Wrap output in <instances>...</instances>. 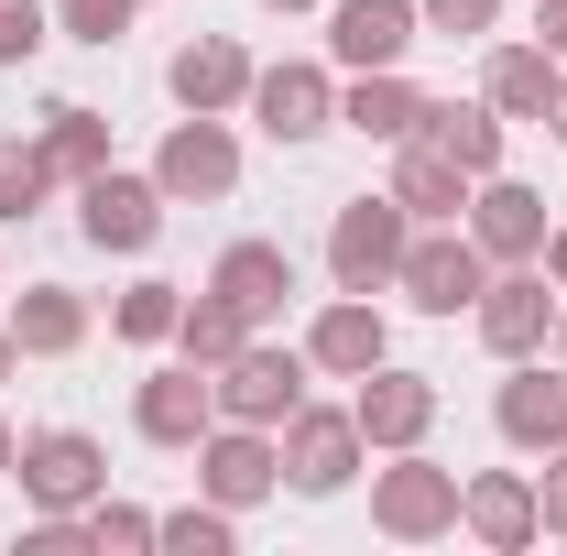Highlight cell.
I'll return each instance as SVG.
<instances>
[{
  "label": "cell",
  "instance_id": "d6a6232c",
  "mask_svg": "<svg viewBox=\"0 0 567 556\" xmlns=\"http://www.w3.org/2000/svg\"><path fill=\"white\" fill-rule=\"evenodd\" d=\"M44 55V0H0V66H33Z\"/></svg>",
  "mask_w": 567,
  "mask_h": 556
},
{
  "label": "cell",
  "instance_id": "2e32d148",
  "mask_svg": "<svg viewBox=\"0 0 567 556\" xmlns=\"http://www.w3.org/2000/svg\"><path fill=\"white\" fill-rule=\"evenodd\" d=\"M425 33V11L415 0H339L328 11V55L350 76H371V66H404V44Z\"/></svg>",
  "mask_w": 567,
  "mask_h": 556
},
{
  "label": "cell",
  "instance_id": "ab89813d",
  "mask_svg": "<svg viewBox=\"0 0 567 556\" xmlns=\"http://www.w3.org/2000/svg\"><path fill=\"white\" fill-rule=\"evenodd\" d=\"M11 371H22V349H11V328H0V382H11Z\"/></svg>",
  "mask_w": 567,
  "mask_h": 556
},
{
  "label": "cell",
  "instance_id": "d6986e66",
  "mask_svg": "<svg viewBox=\"0 0 567 556\" xmlns=\"http://www.w3.org/2000/svg\"><path fill=\"white\" fill-rule=\"evenodd\" d=\"M502 132H513V121H502L492 99H425V121H415V142H436L470 186H481V175H502Z\"/></svg>",
  "mask_w": 567,
  "mask_h": 556
},
{
  "label": "cell",
  "instance_id": "8992f818",
  "mask_svg": "<svg viewBox=\"0 0 567 556\" xmlns=\"http://www.w3.org/2000/svg\"><path fill=\"white\" fill-rule=\"evenodd\" d=\"M153 186H164L175 208H218V197L240 186V142H229V121H218V110H186V121L164 132V153H153Z\"/></svg>",
  "mask_w": 567,
  "mask_h": 556
},
{
  "label": "cell",
  "instance_id": "8d00e7d4",
  "mask_svg": "<svg viewBox=\"0 0 567 556\" xmlns=\"http://www.w3.org/2000/svg\"><path fill=\"white\" fill-rule=\"evenodd\" d=\"M535 262H546V284L567 295V229H546V251H535Z\"/></svg>",
  "mask_w": 567,
  "mask_h": 556
},
{
  "label": "cell",
  "instance_id": "7402d4cb",
  "mask_svg": "<svg viewBox=\"0 0 567 556\" xmlns=\"http://www.w3.org/2000/svg\"><path fill=\"white\" fill-rule=\"evenodd\" d=\"M208 284L251 317V328H262V317H284V295H295V251H284V240H229Z\"/></svg>",
  "mask_w": 567,
  "mask_h": 556
},
{
  "label": "cell",
  "instance_id": "f546056e",
  "mask_svg": "<svg viewBox=\"0 0 567 556\" xmlns=\"http://www.w3.org/2000/svg\"><path fill=\"white\" fill-rule=\"evenodd\" d=\"M153 546H175V556H229V546H240V524H229V502H186V513H164V524H153Z\"/></svg>",
  "mask_w": 567,
  "mask_h": 556
},
{
  "label": "cell",
  "instance_id": "60d3db41",
  "mask_svg": "<svg viewBox=\"0 0 567 556\" xmlns=\"http://www.w3.org/2000/svg\"><path fill=\"white\" fill-rule=\"evenodd\" d=\"M262 11H306V0H262Z\"/></svg>",
  "mask_w": 567,
  "mask_h": 556
},
{
  "label": "cell",
  "instance_id": "74e56055",
  "mask_svg": "<svg viewBox=\"0 0 567 556\" xmlns=\"http://www.w3.org/2000/svg\"><path fill=\"white\" fill-rule=\"evenodd\" d=\"M535 132H557V142H567V76H557V99H546V121H535Z\"/></svg>",
  "mask_w": 567,
  "mask_h": 556
},
{
  "label": "cell",
  "instance_id": "f1b7e54d",
  "mask_svg": "<svg viewBox=\"0 0 567 556\" xmlns=\"http://www.w3.org/2000/svg\"><path fill=\"white\" fill-rule=\"evenodd\" d=\"M55 197V164H44V142H0V229L11 218H33Z\"/></svg>",
  "mask_w": 567,
  "mask_h": 556
},
{
  "label": "cell",
  "instance_id": "9c48e42d",
  "mask_svg": "<svg viewBox=\"0 0 567 556\" xmlns=\"http://www.w3.org/2000/svg\"><path fill=\"white\" fill-rule=\"evenodd\" d=\"M306 349H262V339H240L229 360H218V415H240V425H284L295 404H306Z\"/></svg>",
  "mask_w": 567,
  "mask_h": 556
},
{
  "label": "cell",
  "instance_id": "5bb4252c",
  "mask_svg": "<svg viewBox=\"0 0 567 556\" xmlns=\"http://www.w3.org/2000/svg\"><path fill=\"white\" fill-rule=\"evenodd\" d=\"M350 415H360V447H382V459H393V447H425V425H436V382L382 360V371H360Z\"/></svg>",
  "mask_w": 567,
  "mask_h": 556
},
{
  "label": "cell",
  "instance_id": "277c9868",
  "mask_svg": "<svg viewBox=\"0 0 567 556\" xmlns=\"http://www.w3.org/2000/svg\"><path fill=\"white\" fill-rule=\"evenodd\" d=\"M274 436H284V481L306 491V502L350 491V481H360V459H371V447H360V415H350V404H295Z\"/></svg>",
  "mask_w": 567,
  "mask_h": 556
},
{
  "label": "cell",
  "instance_id": "cb8c5ba5",
  "mask_svg": "<svg viewBox=\"0 0 567 556\" xmlns=\"http://www.w3.org/2000/svg\"><path fill=\"white\" fill-rule=\"evenodd\" d=\"M557 55L546 44H492V66H481V99H492L502 121H546V99H557Z\"/></svg>",
  "mask_w": 567,
  "mask_h": 556
},
{
  "label": "cell",
  "instance_id": "e0dca14e",
  "mask_svg": "<svg viewBox=\"0 0 567 556\" xmlns=\"http://www.w3.org/2000/svg\"><path fill=\"white\" fill-rule=\"evenodd\" d=\"M546 229H557V218H546L535 186H513V175H481V186H470V240H481L492 262H535Z\"/></svg>",
  "mask_w": 567,
  "mask_h": 556
},
{
  "label": "cell",
  "instance_id": "d4e9b609",
  "mask_svg": "<svg viewBox=\"0 0 567 556\" xmlns=\"http://www.w3.org/2000/svg\"><path fill=\"white\" fill-rule=\"evenodd\" d=\"M76 339H87V295H76V284H33V295L11 306V349H22V360H66Z\"/></svg>",
  "mask_w": 567,
  "mask_h": 556
},
{
  "label": "cell",
  "instance_id": "484cf974",
  "mask_svg": "<svg viewBox=\"0 0 567 556\" xmlns=\"http://www.w3.org/2000/svg\"><path fill=\"white\" fill-rule=\"evenodd\" d=\"M44 164H55V186H87V175H99V164H110V121H99V110H87V99H55V110H44Z\"/></svg>",
  "mask_w": 567,
  "mask_h": 556
},
{
  "label": "cell",
  "instance_id": "4fadbf2b",
  "mask_svg": "<svg viewBox=\"0 0 567 556\" xmlns=\"http://www.w3.org/2000/svg\"><path fill=\"white\" fill-rule=\"evenodd\" d=\"M132 425L153 436V447H197V436L218 425V371H197V360H175V371H142Z\"/></svg>",
  "mask_w": 567,
  "mask_h": 556
},
{
  "label": "cell",
  "instance_id": "9a60e30c",
  "mask_svg": "<svg viewBox=\"0 0 567 556\" xmlns=\"http://www.w3.org/2000/svg\"><path fill=\"white\" fill-rule=\"evenodd\" d=\"M458 535L492 556H524L546 535V513H535V481L524 470H481V481H458Z\"/></svg>",
  "mask_w": 567,
  "mask_h": 556
},
{
  "label": "cell",
  "instance_id": "44dd1931",
  "mask_svg": "<svg viewBox=\"0 0 567 556\" xmlns=\"http://www.w3.org/2000/svg\"><path fill=\"white\" fill-rule=\"evenodd\" d=\"M393 208L415 218V229H447V218L470 208V175H458L436 142H393Z\"/></svg>",
  "mask_w": 567,
  "mask_h": 556
},
{
  "label": "cell",
  "instance_id": "83f0119b",
  "mask_svg": "<svg viewBox=\"0 0 567 556\" xmlns=\"http://www.w3.org/2000/svg\"><path fill=\"white\" fill-rule=\"evenodd\" d=\"M175 306H186V284H164V274H153V284H132V295L110 306V328H121L132 349H164V339H175Z\"/></svg>",
  "mask_w": 567,
  "mask_h": 556
},
{
  "label": "cell",
  "instance_id": "30bf717a",
  "mask_svg": "<svg viewBox=\"0 0 567 556\" xmlns=\"http://www.w3.org/2000/svg\"><path fill=\"white\" fill-rule=\"evenodd\" d=\"M164 208H175V197H164L153 175H121V164H99V175L76 186V229H87L99 251H153V240H164Z\"/></svg>",
  "mask_w": 567,
  "mask_h": 556
},
{
  "label": "cell",
  "instance_id": "3957f363",
  "mask_svg": "<svg viewBox=\"0 0 567 556\" xmlns=\"http://www.w3.org/2000/svg\"><path fill=\"white\" fill-rule=\"evenodd\" d=\"M393 284H404V306H425V317H470L481 284H492V251L447 218V229H415V240H404V274Z\"/></svg>",
  "mask_w": 567,
  "mask_h": 556
},
{
  "label": "cell",
  "instance_id": "52a82bcc",
  "mask_svg": "<svg viewBox=\"0 0 567 556\" xmlns=\"http://www.w3.org/2000/svg\"><path fill=\"white\" fill-rule=\"evenodd\" d=\"M110 491V447L99 436H76V425H33L22 436V502L33 513H87Z\"/></svg>",
  "mask_w": 567,
  "mask_h": 556
},
{
  "label": "cell",
  "instance_id": "ffe728a7",
  "mask_svg": "<svg viewBox=\"0 0 567 556\" xmlns=\"http://www.w3.org/2000/svg\"><path fill=\"white\" fill-rule=\"evenodd\" d=\"M164 87H175V110H218V121H229V110L251 99V55H240L229 33H197V44L164 66Z\"/></svg>",
  "mask_w": 567,
  "mask_h": 556
},
{
  "label": "cell",
  "instance_id": "4316f807",
  "mask_svg": "<svg viewBox=\"0 0 567 556\" xmlns=\"http://www.w3.org/2000/svg\"><path fill=\"white\" fill-rule=\"evenodd\" d=\"M251 339V317H240V306H229V295H186V306H175V360H197V371H218V360H229V349Z\"/></svg>",
  "mask_w": 567,
  "mask_h": 556
},
{
  "label": "cell",
  "instance_id": "7c38bea8",
  "mask_svg": "<svg viewBox=\"0 0 567 556\" xmlns=\"http://www.w3.org/2000/svg\"><path fill=\"white\" fill-rule=\"evenodd\" d=\"M513 382L492 393V425L502 447H524V459H557L567 447V371H546V360H502Z\"/></svg>",
  "mask_w": 567,
  "mask_h": 556
},
{
  "label": "cell",
  "instance_id": "1f68e13d",
  "mask_svg": "<svg viewBox=\"0 0 567 556\" xmlns=\"http://www.w3.org/2000/svg\"><path fill=\"white\" fill-rule=\"evenodd\" d=\"M153 524H164V513H142V502H110V491L87 502V546H153Z\"/></svg>",
  "mask_w": 567,
  "mask_h": 556
},
{
  "label": "cell",
  "instance_id": "6da1fadb",
  "mask_svg": "<svg viewBox=\"0 0 567 556\" xmlns=\"http://www.w3.org/2000/svg\"><path fill=\"white\" fill-rule=\"evenodd\" d=\"M371 524H382L393 546L458 535V470H436L425 447H393V470H371Z\"/></svg>",
  "mask_w": 567,
  "mask_h": 556
},
{
  "label": "cell",
  "instance_id": "7a4b0ae2",
  "mask_svg": "<svg viewBox=\"0 0 567 556\" xmlns=\"http://www.w3.org/2000/svg\"><path fill=\"white\" fill-rule=\"evenodd\" d=\"M404 240H415V218L393 208V186L382 197H350V208L328 218V274H339V295H382V284L404 274Z\"/></svg>",
  "mask_w": 567,
  "mask_h": 556
},
{
  "label": "cell",
  "instance_id": "d590c367",
  "mask_svg": "<svg viewBox=\"0 0 567 556\" xmlns=\"http://www.w3.org/2000/svg\"><path fill=\"white\" fill-rule=\"evenodd\" d=\"M535 44H546V55L567 66V0H535Z\"/></svg>",
  "mask_w": 567,
  "mask_h": 556
},
{
  "label": "cell",
  "instance_id": "8fae6325",
  "mask_svg": "<svg viewBox=\"0 0 567 556\" xmlns=\"http://www.w3.org/2000/svg\"><path fill=\"white\" fill-rule=\"evenodd\" d=\"M240 110L274 142H317V132H339V76L306 66V55H284V66H251V99H240Z\"/></svg>",
  "mask_w": 567,
  "mask_h": 556
},
{
  "label": "cell",
  "instance_id": "603a6c76",
  "mask_svg": "<svg viewBox=\"0 0 567 556\" xmlns=\"http://www.w3.org/2000/svg\"><path fill=\"white\" fill-rule=\"evenodd\" d=\"M339 121H350L360 142H415L425 87H415L404 66H371V76H350V87H339Z\"/></svg>",
  "mask_w": 567,
  "mask_h": 556
},
{
  "label": "cell",
  "instance_id": "ac0fdd59",
  "mask_svg": "<svg viewBox=\"0 0 567 556\" xmlns=\"http://www.w3.org/2000/svg\"><path fill=\"white\" fill-rule=\"evenodd\" d=\"M306 360H317V371H339V382L382 371V360H393V328H382V306H371V295H339V306H317V328H306Z\"/></svg>",
  "mask_w": 567,
  "mask_h": 556
},
{
  "label": "cell",
  "instance_id": "f35d334b",
  "mask_svg": "<svg viewBox=\"0 0 567 556\" xmlns=\"http://www.w3.org/2000/svg\"><path fill=\"white\" fill-rule=\"evenodd\" d=\"M11 470H22V436H11V425H0V481H11Z\"/></svg>",
  "mask_w": 567,
  "mask_h": 556
},
{
  "label": "cell",
  "instance_id": "4dcf8cb0",
  "mask_svg": "<svg viewBox=\"0 0 567 556\" xmlns=\"http://www.w3.org/2000/svg\"><path fill=\"white\" fill-rule=\"evenodd\" d=\"M132 11H142V0H55V33H76V44H121Z\"/></svg>",
  "mask_w": 567,
  "mask_h": 556
},
{
  "label": "cell",
  "instance_id": "5b68a950",
  "mask_svg": "<svg viewBox=\"0 0 567 556\" xmlns=\"http://www.w3.org/2000/svg\"><path fill=\"white\" fill-rule=\"evenodd\" d=\"M470 328L492 360H535V349L557 339V295H546V262H492L481 284V306H470Z\"/></svg>",
  "mask_w": 567,
  "mask_h": 556
},
{
  "label": "cell",
  "instance_id": "ba28073f",
  "mask_svg": "<svg viewBox=\"0 0 567 556\" xmlns=\"http://www.w3.org/2000/svg\"><path fill=\"white\" fill-rule=\"evenodd\" d=\"M197 491H208V502H229V513H251L262 491H284V436H274V425L218 415L208 436H197Z\"/></svg>",
  "mask_w": 567,
  "mask_h": 556
},
{
  "label": "cell",
  "instance_id": "836d02e7",
  "mask_svg": "<svg viewBox=\"0 0 567 556\" xmlns=\"http://www.w3.org/2000/svg\"><path fill=\"white\" fill-rule=\"evenodd\" d=\"M425 11V33H447V44H458V33H492L502 22V0H415Z\"/></svg>",
  "mask_w": 567,
  "mask_h": 556
},
{
  "label": "cell",
  "instance_id": "b9f144b4",
  "mask_svg": "<svg viewBox=\"0 0 567 556\" xmlns=\"http://www.w3.org/2000/svg\"><path fill=\"white\" fill-rule=\"evenodd\" d=\"M557 349H567V306H557Z\"/></svg>",
  "mask_w": 567,
  "mask_h": 556
},
{
  "label": "cell",
  "instance_id": "e575fe53",
  "mask_svg": "<svg viewBox=\"0 0 567 556\" xmlns=\"http://www.w3.org/2000/svg\"><path fill=\"white\" fill-rule=\"evenodd\" d=\"M535 513H546V535H567V447L546 459V481H535Z\"/></svg>",
  "mask_w": 567,
  "mask_h": 556
}]
</instances>
